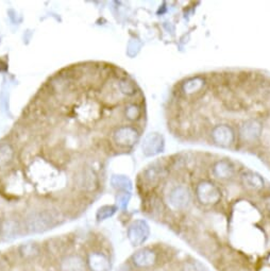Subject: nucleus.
<instances>
[{
    "label": "nucleus",
    "instance_id": "1",
    "mask_svg": "<svg viewBox=\"0 0 270 271\" xmlns=\"http://www.w3.org/2000/svg\"><path fill=\"white\" fill-rule=\"evenodd\" d=\"M53 225V216L47 210H34L26 217V228L30 233L45 232Z\"/></svg>",
    "mask_w": 270,
    "mask_h": 271
},
{
    "label": "nucleus",
    "instance_id": "2",
    "mask_svg": "<svg viewBox=\"0 0 270 271\" xmlns=\"http://www.w3.org/2000/svg\"><path fill=\"white\" fill-rule=\"evenodd\" d=\"M132 266L136 269H150L158 263V254L151 248H140L136 250L130 258Z\"/></svg>",
    "mask_w": 270,
    "mask_h": 271
},
{
    "label": "nucleus",
    "instance_id": "3",
    "mask_svg": "<svg viewBox=\"0 0 270 271\" xmlns=\"http://www.w3.org/2000/svg\"><path fill=\"white\" fill-rule=\"evenodd\" d=\"M150 230L148 223L144 220L133 221L128 229V238L134 247L142 246L149 237Z\"/></svg>",
    "mask_w": 270,
    "mask_h": 271
},
{
    "label": "nucleus",
    "instance_id": "4",
    "mask_svg": "<svg viewBox=\"0 0 270 271\" xmlns=\"http://www.w3.org/2000/svg\"><path fill=\"white\" fill-rule=\"evenodd\" d=\"M86 264L91 271H109L111 268L109 256L101 251H93L88 253Z\"/></svg>",
    "mask_w": 270,
    "mask_h": 271
},
{
    "label": "nucleus",
    "instance_id": "5",
    "mask_svg": "<svg viewBox=\"0 0 270 271\" xmlns=\"http://www.w3.org/2000/svg\"><path fill=\"white\" fill-rule=\"evenodd\" d=\"M61 271H88L86 260L80 254L65 255L60 262Z\"/></svg>",
    "mask_w": 270,
    "mask_h": 271
},
{
    "label": "nucleus",
    "instance_id": "6",
    "mask_svg": "<svg viewBox=\"0 0 270 271\" xmlns=\"http://www.w3.org/2000/svg\"><path fill=\"white\" fill-rule=\"evenodd\" d=\"M138 139V133L132 127H122L117 129L114 133V140L116 144L124 147L133 146Z\"/></svg>",
    "mask_w": 270,
    "mask_h": 271
},
{
    "label": "nucleus",
    "instance_id": "7",
    "mask_svg": "<svg viewBox=\"0 0 270 271\" xmlns=\"http://www.w3.org/2000/svg\"><path fill=\"white\" fill-rule=\"evenodd\" d=\"M198 188L197 196L199 201L204 204H214L217 203L218 200L220 198V193L218 192L217 188L215 186H212V184L204 183L201 184Z\"/></svg>",
    "mask_w": 270,
    "mask_h": 271
},
{
    "label": "nucleus",
    "instance_id": "8",
    "mask_svg": "<svg viewBox=\"0 0 270 271\" xmlns=\"http://www.w3.org/2000/svg\"><path fill=\"white\" fill-rule=\"evenodd\" d=\"M190 202V194L184 188H175L170 193L169 203L174 209H182Z\"/></svg>",
    "mask_w": 270,
    "mask_h": 271
},
{
    "label": "nucleus",
    "instance_id": "9",
    "mask_svg": "<svg viewBox=\"0 0 270 271\" xmlns=\"http://www.w3.org/2000/svg\"><path fill=\"white\" fill-rule=\"evenodd\" d=\"M0 232H2V236L5 239H13L17 237V235L20 232L19 223L15 221L14 219H6L2 223V228H0Z\"/></svg>",
    "mask_w": 270,
    "mask_h": 271
},
{
    "label": "nucleus",
    "instance_id": "10",
    "mask_svg": "<svg viewBox=\"0 0 270 271\" xmlns=\"http://www.w3.org/2000/svg\"><path fill=\"white\" fill-rule=\"evenodd\" d=\"M13 148L8 144L0 145V166H5L13 158Z\"/></svg>",
    "mask_w": 270,
    "mask_h": 271
},
{
    "label": "nucleus",
    "instance_id": "11",
    "mask_svg": "<svg viewBox=\"0 0 270 271\" xmlns=\"http://www.w3.org/2000/svg\"><path fill=\"white\" fill-rule=\"evenodd\" d=\"M116 212V207L113 205H105L102 206L101 208H99V210L97 212V219L100 221L108 219L110 217H112Z\"/></svg>",
    "mask_w": 270,
    "mask_h": 271
},
{
    "label": "nucleus",
    "instance_id": "12",
    "mask_svg": "<svg viewBox=\"0 0 270 271\" xmlns=\"http://www.w3.org/2000/svg\"><path fill=\"white\" fill-rule=\"evenodd\" d=\"M20 253L25 257H33L38 255L39 247L35 244H26L20 247Z\"/></svg>",
    "mask_w": 270,
    "mask_h": 271
},
{
    "label": "nucleus",
    "instance_id": "13",
    "mask_svg": "<svg viewBox=\"0 0 270 271\" xmlns=\"http://www.w3.org/2000/svg\"><path fill=\"white\" fill-rule=\"evenodd\" d=\"M182 271H207L203 264L198 261H189L186 262L183 267Z\"/></svg>",
    "mask_w": 270,
    "mask_h": 271
},
{
    "label": "nucleus",
    "instance_id": "14",
    "mask_svg": "<svg viewBox=\"0 0 270 271\" xmlns=\"http://www.w3.org/2000/svg\"><path fill=\"white\" fill-rule=\"evenodd\" d=\"M119 89L122 91V93L126 94V95H133V94H135L134 85L131 83V82L127 81L126 79L121 80V82H119Z\"/></svg>",
    "mask_w": 270,
    "mask_h": 271
},
{
    "label": "nucleus",
    "instance_id": "15",
    "mask_svg": "<svg viewBox=\"0 0 270 271\" xmlns=\"http://www.w3.org/2000/svg\"><path fill=\"white\" fill-rule=\"evenodd\" d=\"M140 112H139V109L136 107V105L132 104V105H129L128 109L126 110V115L129 119L131 121H134V119H137L138 116H139Z\"/></svg>",
    "mask_w": 270,
    "mask_h": 271
}]
</instances>
